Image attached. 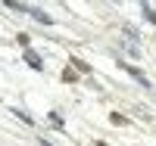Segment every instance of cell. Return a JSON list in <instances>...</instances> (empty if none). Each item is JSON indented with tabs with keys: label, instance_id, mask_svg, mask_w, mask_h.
Returning a JSON list of instances; mask_svg holds the SVG:
<instances>
[{
	"label": "cell",
	"instance_id": "cell-1",
	"mask_svg": "<svg viewBox=\"0 0 156 146\" xmlns=\"http://www.w3.org/2000/svg\"><path fill=\"white\" fill-rule=\"evenodd\" d=\"M122 69H125L128 75H131V78H134V81H140V84H144V90H150V93H153V84H150V78H147L144 72H140V69H137V65H128V62H122Z\"/></svg>",
	"mask_w": 156,
	"mask_h": 146
},
{
	"label": "cell",
	"instance_id": "cell-4",
	"mask_svg": "<svg viewBox=\"0 0 156 146\" xmlns=\"http://www.w3.org/2000/svg\"><path fill=\"white\" fill-rule=\"evenodd\" d=\"M140 9H144V19H147L150 25H156V6H150V3H144V6H140Z\"/></svg>",
	"mask_w": 156,
	"mask_h": 146
},
{
	"label": "cell",
	"instance_id": "cell-7",
	"mask_svg": "<svg viewBox=\"0 0 156 146\" xmlns=\"http://www.w3.org/2000/svg\"><path fill=\"white\" fill-rule=\"evenodd\" d=\"M12 115H16L19 121H25V124H34V118H31L28 112H22V109H12Z\"/></svg>",
	"mask_w": 156,
	"mask_h": 146
},
{
	"label": "cell",
	"instance_id": "cell-5",
	"mask_svg": "<svg viewBox=\"0 0 156 146\" xmlns=\"http://www.w3.org/2000/svg\"><path fill=\"white\" fill-rule=\"evenodd\" d=\"M72 69H78L81 75H90V72H94V69H90L87 62H81V59H75V56H72Z\"/></svg>",
	"mask_w": 156,
	"mask_h": 146
},
{
	"label": "cell",
	"instance_id": "cell-8",
	"mask_svg": "<svg viewBox=\"0 0 156 146\" xmlns=\"http://www.w3.org/2000/svg\"><path fill=\"white\" fill-rule=\"evenodd\" d=\"M97 146H109V143H103V140H100V143H97Z\"/></svg>",
	"mask_w": 156,
	"mask_h": 146
},
{
	"label": "cell",
	"instance_id": "cell-3",
	"mask_svg": "<svg viewBox=\"0 0 156 146\" xmlns=\"http://www.w3.org/2000/svg\"><path fill=\"white\" fill-rule=\"evenodd\" d=\"M47 118H50V124H53L56 131H66V121H62V115H59V112H50Z\"/></svg>",
	"mask_w": 156,
	"mask_h": 146
},
{
	"label": "cell",
	"instance_id": "cell-6",
	"mask_svg": "<svg viewBox=\"0 0 156 146\" xmlns=\"http://www.w3.org/2000/svg\"><path fill=\"white\" fill-rule=\"evenodd\" d=\"M109 121H112L115 127H122V124H128V118H125L122 112H109Z\"/></svg>",
	"mask_w": 156,
	"mask_h": 146
},
{
	"label": "cell",
	"instance_id": "cell-2",
	"mask_svg": "<svg viewBox=\"0 0 156 146\" xmlns=\"http://www.w3.org/2000/svg\"><path fill=\"white\" fill-rule=\"evenodd\" d=\"M25 62H28V65H31V69H34V72H41V69H44V59H41V56H37V53H34L31 47H28V50H25Z\"/></svg>",
	"mask_w": 156,
	"mask_h": 146
}]
</instances>
